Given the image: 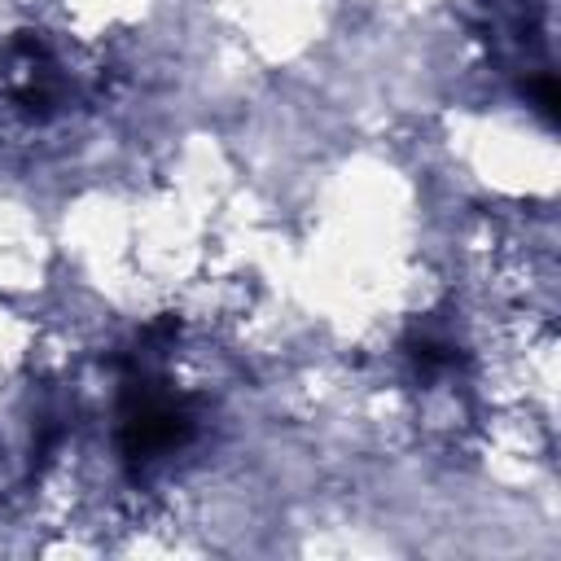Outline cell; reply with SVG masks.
I'll return each instance as SVG.
<instances>
[{"label": "cell", "mask_w": 561, "mask_h": 561, "mask_svg": "<svg viewBox=\"0 0 561 561\" xmlns=\"http://www.w3.org/2000/svg\"><path fill=\"white\" fill-rule=\"evenodd\" d=\"M0 79H4L9 105L31 123H48L53 114H61L75 92L57 48L39 31H22L9 39V48L0 57Z\"/></svg>", "instance_id": "6da1fadb"}, {"label": "cell", "mask_w": 561, "mask_h": 561, "mask_svg": "<svg viewBox=\"0 0 561 561\" xmlns=\"http://www.w3.org/2000/svg\"><path fill=\"white\" fill-rule=\"evenodd\" d=\"M193 438V412L180 394L149 381H131L118 412V447L131 465H153Z\"/></svg>", "instance_id": "7a4b0ae2"}]
</instances>
